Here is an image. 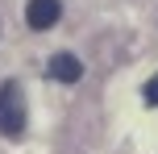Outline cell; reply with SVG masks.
<instances>
[{"label": "cell", "mask_w": 158, "mask_h": 154, "mask_svg": "<svg viewBox=\"0 0 158 154\" xmlns=\"http://www.w3.org/2000/svg\"><path fill=\"white\" fill-rule=\"evenodd\" d=\"M58 17H63V0H29V4H25L29 29H50Z\"/></svg>", "instance_id": "cell-2"}, {"label": "cell", "mask_w": 158, "mask_h": 154, "mask_svg": "<svg viewBox=\"0 0 158 154\" xmlns=\"http://www.w3.org/2000/svg\"><path fill=\"white\" fill-rule=\"evenodd\" d=\"M25 121H29V108H25V92L21 83H0V138H21Z\"/></svg>", "instance_id": "cell-1"}, {"label": "cell", "mask_w": 158, "mask_h": 154, "mask_svg": "<svg viewBox=\"0 0 158 154\" xmlns=\"http://www.w3.org/2000/svg\"><path fill=\"white\" fill-rule=\"evenodd\" d=\"M142 100H146L150 108H158V75H154V79H146V88H142Z\"/></svg>", "instance_id": "cell-4"}, {"label": "cell", "mask_w": 158, "mask_h": 154, "mask_svg": "<svg viewBox=\"0 0 158 154\" xmlns=\"http://www.w3.org/2000/svg\"><path fill=\"white\" fill-rule=\"evenodd\" d=\"M46 75L58 83H79V75H83V63H79L75 54H54L46 63Z\"/></svg>", "instance_id": "cell-3"}]
</instances>
